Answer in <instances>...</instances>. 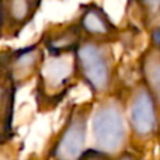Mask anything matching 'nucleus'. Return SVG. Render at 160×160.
<instances>
[{
    "mask_svg": "<svg viewBox=\"0 0 160 160\" xmlns=\"http://www.w3.org/2000/svg\"><path fill=\"white\" fill-rule=\"evenodd\" d=\"M143 73L146 78L149 91L153 96L156 104L160 105V55L153 53L149 59L145 61Z\"/></svg>",
    "mask_w": 160,
    "mask_h": 160,
    "instance_id": "obj_10",
    "label": "nucleus"
},
{
    "mask_svg": "<svg viewBox=\"0 0 160 160\" xmlns=\"http://www.w3.org/2000/svg\"><path fill=\"white\" fill-rule=\"evenodd\" d=\"M91 131L97 149L107 155L121 149L127 136V125L119 105L115 102L102 104L93 115Z\"/></svg>",
    "mask_w": 160,
    "mask_h": 160,
    "instance_id": "obj_3",
    "label": "nucleus"
},
{
    "mask_svg": "<svg viewBox=\"0 0 160 160\" xmlns=\"http://www.w3.org/2000/svg\"><path fill=\"white\" fill-rule=\"evenodd\" d=\"M82 30L78 25H68L65 28H59L52 32L45 34L42 38L45 49L51 55H58V53L75 52L82 42Z\"/></svg>",
    "mask_w": 160,
    "mask_h": 160,
    "instance_id": "obj_9",
    "label": "nucleus"
},
{
    "mask_svg": "<svg viewBox=\"0 0 160 160\" xmlns=\"http://www.w3.org/2000/svg\"><path fill=\"white\" fill-rule=\"evenodd\" d=\"M86 133H87V110L75 108L70 112L63 129L56 138L49 158L73 160L82 156L84 152Z\"/></svg>",
    "mask_w": 160,
    "mask_h": 160,
    "instance_id": "obj_4",
    "label": "nucleus"
},
{
    "mask_svg": "<svg viewBox=\"0 0 160 160\" xmlns=\"http://www.w3.org/2000/svg\"><path fill=\"white\" fill-rule=\"evenodd\" d=\"M131 127L138 136H149L158 127L156 101L149 90H139L131 105Z\"/></svg>",
    "mask_w": 160,
    "mask_h": 160,
    "instance_id": "obj_6",
    "label": "nucleus"
},
{
    "mask_svg": "<svg viewBox=\"0 0 160 160\" xmlns=\"http://www.w3.org/2000/svg\"><path fill=\"white\" fill-rule=\"evenodd\" d=\"M44 59V49L38 45H32L14 51L2 61L14 84L20 86L22 83H27L34 75H38Z\"/></svg>",
    "mask_w": 160,
    "mask_h": 160,
    "instance_id": "obj_5",
    "label": "nucleus"
},
{
    "mask_svg": "<svg viewBox=\"0 0 160 160\" xmlns=\"http://www.w3.org/2000/svg\"><path fill=\"white\" fill-rule=\"evenodd\" d=\"M76 73L75 52L51 55L44 59L37 82V96L41 97L39 104L58 105L65 94H68Z\"/></svg>",
    "mask_w": 160,
    "mask_h": 160,
    "instance_id": "obj_1",
    "label": "nucleus"
},
{
    "mask_svg": "<svg viewBox=\"0 0 160 160\" xmlns=\"http://www.w3.org/2000/svg\"><path fill=\"white\" fill-rule=\"evenodd\" d=\"M139 4L148 16L158 17L160 14V0H139Z\"/></svg>",
    "mask_w": 160,
    "mask_h": 160,
    "instance_id": "obj_11",
    "label": "nucleus"
},
{
    "mask_svg": "<svg viewBox=\"0 0 160 160\" xmlns=\"http://www.w3.org/2000/svg\"><path fill=\"white\" fill-rule=\"evenodd\" d=\"M153 41L160 47V28H158V30L153 32Z\"/></svg>",
    "mask_w": 160,
    "mask_h": 160,
    "instance_id": "obj_13",
    "label": "nucleus"
},
{
    "mask_svg": "<svg viewBox=\"0 0 160 160\" xmlns=\"http://www.w3.org/2000/svg\"><path fill=\"white\" fill-rule=\"evenodd\" d=\"M42 0H3L4 32L17 37L18 32L34 18Z\"/></svg>",
    "mask_w": 160,
    "mask_h": 160,
    "instance_id": "obj_7",
    "label": "nucleus"
},
{
    "mask_svg": "<svg viewBox=\"0 0 160 160\" xmlns=\"http://www.w3.org/2000/svg\"><path fill=\"white\" fill-rule=\"evenodd\" d=\"M4 32V8H3V0H0V35Z\"/></svg>",
    "mask_w": 160,
    "mask_h": 160,
    "instance_id": "obj_12",
    "label": "nucleus"
},
{
    "mask_svg": "<svg viewBox=\"0 0 160 160\" xmlns=\"http://www.w3.org/2000/svg\"><path fill=\"white\" fill-rule=\"evenodd\" d=\"M79 27L83 34L96 41L110 38L115 32V27L110 21L108 16L96 4H87L83 7Z\"/></svg>",
    "mask_w": 160,
    "mask_h": 160,
    "instance_id": "obj_8",
    "label": "nucleus"
},
{
    "mask_svg": "<svg viewBox=\"0 0 160 160\" xmlns=\"http://www.w3.org/2000/svg\"><path fill=\"white\" fill-rule=\"evenodd\" d=\"M75 56L78 73L94 93H102L110 87L111 61L101 44L96 39L82 41L75 51Z\"/></svg>",
    "mask_w": 160,
    "mask_h": 160,
    "instance_id": "obj_2",
    "label": "nucleus"
}]
</instances>
